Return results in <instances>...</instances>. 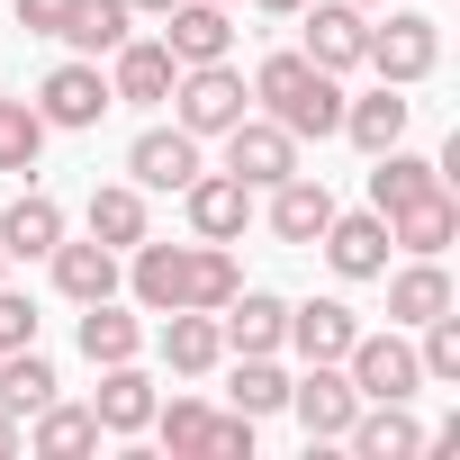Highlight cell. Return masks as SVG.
I'll return each mask as SVG.
<instances>
[{
  "mask_svg": "<svg viewBox=\"0 0 460 460\" xmlns=\"http://www.w3.org/2000/svg\"><path fill=\"white\" fill-rule=\"evenodd\" d=\"M361 46H370V10H352V0H316L307 10V64H325V73H352L361 64Z\"/></svg>",
  "mask_w": 460,
  "mask_h": 460,
  "instance_id": "cell-15",
  "label": "cell"
},
{
  "mask_svg": "<svg viewBox=\"0 0 460 460\" xmlns=\"http://www.w3.org/2000/svg\"><path fill=\"white\" fill-rule=\"evenodd\" d=\"M253 100H262V118H280L298 145L307 136H343V73H325V64H307V55H262V73H253Z\"/></svg>",
  "mask_w": 460,
  "mask_h": 460,
  "instance_id": "cell-2",
  "label": "cell"
},
{
  "mask_svg": "<svg viewBox=\"0 0 460 460\" xmlns=\"http://www.w3.org/2000/svg\"><path fill=\"white\" fill-rule=\"evenodd\" d=\"M199 460H253V415L226 406V415L208 424V451H199Z\"/></svg>",
  "mask_w": 460,
  "mask_h": 460,
  "instance_id": "cell-36",
  "label": "cell"
},
{
  "mask_svg": "<svg viewBox=\"0 0 460 460\" xmlns=\"http://www.w3.org/2000/svg\"><path fill=\"white\" fill-rule=\"evenodd\" d=\"M226 361V334H217V316L208 307H172L163 316V370H181V379H208Z\"/></svg>",
  "mask_w": 460,
  "mask_h": 460,
  "instance_id": "cell-23",
  "label": "cell"
},
{
  "mask_svg": "<svg viewBox=\"0 0 460 460\" xmlns=\"http://www.w3.org/2000/svg\"><path fill=\"white\" fill-rule=\"evenodd\" d=\"M415 334H424V343H415V361H424V379H433V388H451V379H460V316L442 307V316H424Z\"/></svg>",
  "mask_w": 460,
  "mask_h": 460,
  "instance_id": "cell-34",
  "label": "cell"
},
{
  "mask_svg": "<svg viewBox=\"0 0 460 460\" xmlns=\"http://www.w3.org/2000/svg\"><path fill=\"white\" fill-rule=\"evenodd\" d=\"M226 397H235V415H280L289 406V370L271 361V352H235V388H226Z\"/></svg>",
  "mask_w": 460,
  "mask_h": 460,
  "instance_id": "cell-32",
  "label": "cell"
},
{
  "mask_svg": "<svg viewBox=\"0 0 460 460\" xmlns=\"http://www.w3.org/2000/svg\"><path fill=\"white\" fill-rule=\"evenodd\" d=\"M343 379H352L361 397H415V388H424V361H415V343L388 325V334H352Z\"/></svg>",
  "mask_w": 460,
  "mask_h": 460,
  "instance_id": "cell-7",
  "label": "cell"
},
{
  "mask_svg": "<svg viewBox=\"0 0 460 460\" xmlns=\"http://www.w3.org/2000/svg\"><path fill=\"white\" fill-rule=\"evenodd\" d=\"M451 235H460V199H451V181H433L424 199L388 208V244H397V253H442Z\"/></svg>",
  "mask_w": 460,
  "mask_h": 460,
  "instance_id": "cell-17",
  "label": "cell"
},
{
  "mask_svg": "<svg viewBox=\"0 0 460 460\" xmlns=\"http://www.w3.org/2000/svg\"><path fill=\"white\" fill-rule=\"evenodd\" d=\"M91 235L109 244V253H127V244H145V190L136 181H109V190H91Z\"/></svg>",
  "mask_w": 460,
  "mask_h": 460,
  "instance_id": "cell-28",
  "label": "cell"
},
{
  "mask_svg": "<svg viewBox=\"0 0 460 460\" xmlns=\"http://www.w3.org/2000/svg\"><path fill=\"white\" fill-rule=\"evenodd\" d=\"M109 109H118V91H109V73H100L91 55H73V64H55V73L37 82V118H46V136H91Z\"/></svg>",
  "mask_w": 460,
  "mask_h": 460,
  "instance_id": "cell-4",
  "label": "cell"
},
{
  "mask_svg": "<svg viewBox=\"0 0 460 460\" xmlns=\"http://www.w3.org/2000/svg\"><path fill=\"white\" fill-rule=\"evenodd\" d=\"M280 325H289V298H271V289H235L217 307L226 352H280Z\"/></svg>",
  "mask_w": 460,
  "mask_h": 460,
  "instance_id": "cell-20",
  "label": "cell"
},
{
  "mask_svg": "<svg viewBox=\"0 0 460 460\" xmlns=\"http://www.w3.org/2000/svg\"><path fill=\"white\" fill-rule=\"evenodd\" d=\"M127 19H136V10H127V0H73V19H64V46L100 64V55H118V46L136 37Z\"/></svg>",
  "mask_w": 460,
  "mask_h": 460,
  "instance_id": "cell-29",
  "label": "cell"
},
{
  "mask_svg": "<svg viewBox=\"0 0 460 460\" xmlns=\"http://www.w3.org/2000/svg\"><path fill=\"white\" fill-rule=\"evenodd\" d=\"M253 10H307V0H253Z\"/></svg>",
  "mask_w": 460,
  "mask_h": 460,
  "instance_id": "cell-40",
  "label": "cell"
},
{
  "mask_svg": "<svg viewBox=\"0 0 460 460\" xmlns=\"http://www.w3.org/2000/svg\"><path fill=\"white\" fill-rule=\"evenodd\" d=\"M226 172H235L244 190H271V181H289L298 172V136L280 127V118H235V127H226Z\"/></svg>",
  "mask_w": 460,
  "mask_h": 460,
  "instance_id": "cell-6",
  "label": "cell"
},
{
  "mask_svg": "<svg viewBox=\"0 0 460 460\" xmlns=\"http://www.w3.org/2000/svg\"><path fill=\"white\" fill-rule=\"evenodd\" d=\"M100 433H145L154 424V379L136 361H100V397H91Z\"/></svg>",
  "mask_w": 460,
  "mask_h": 460,
  "instance_id": "cell-24",
  "label": "cell"
},
{
  "mask_svg": "<svg viewBox=\"0 0 460 460\" xmlns=\"http://www.w3.org/2000/svg\"><path fill=\"white\" fill-rule=\"evenodd\" d=\"M289 415L307 424V442H343V424L361 415V388L343 379V361H307V379H289Z\"/></svg>",
  "mask_w": 460,
  "mask_h": 460,
  "instance_id": "cell-8",
  "label": "cell"
},
{
  "mask_svg": "<svg viewBox=\"0 0 460 460\" xmlns=\"http://www.w3.org/2000/svg\"><path fill=\"white\" fill-rule=\"evenodd\" d=\"M163 46H172V64H217V55H235V19H226L217 0H172Z\"/></svg>",
  "mask_w": 460,
  "mask_h": 460,
  "instance_id": "cell-14",
  "label": "cell"
},
{
  "mask_svg": "<svg viewBox=\"0 0 460 460\" xmlns=\"http://www.w3.org/2000/svg\"><path fill=\"white\" fill-rule=\"evenodd\" d=\"M388 280V271H379ZM451 307V271H442V253H406V271L388 280V325H424V316H442Z\"/></svg>",
  "mask_w": 460,
  "mask_h": 460,
  "instance_id": "cell-22",
  "label": "cell"
},
{
  "mask_svg": "<svg viewBox=\"0 0 460 460\" xmlns=\"http://www.w3.org/2000/svg\"><path fill=\"white\" fill-rule=\"evenodd\" d=\"M10 10H19V28H28V37H64L73 0H10Z\"/></svg>",
  "mask_w": 460,
  "mask_h": 460,
  "instance_id": "cell-38",
  "label": "cell"
},
{
  "mask_svg": "<svg viewBox=\"0 0 460 460\" xmlns=\"http://www.w3.org/2000/svg\"><path fill=\"white\" fill-rule=\"evenodd\" d=\"M19 343H37V298L0 289V352H19Z\"/></svg>",
  "mask_w": 460,
  "mask_h": 460,
  "instance_id": "cell-37",
  "label": "cell"
},
{
  "mask_svg": "<svg viewBox=\"0 0 460 460\" xmlns=\"http://www.w3.org/2000/svg\"><path fill=\"white\" fill-rule=\"evenodd\" d=\"M208 424H217V406H199V397H154V433H163V451H208Z\"/></svg>",
  "mask_w": 460,
  "mask_h": 460,
  "instance_id": "cell-35",
  "label": "cell"
},
{
  "mask_svg": "<svg viewBox=\"0 0 460 460\" xmlns=\"http://www.w3.org/2000/svg\"><path fill=\"white\" fill-rule=\"evenodd\" d=\"M352 10H388V0H352Z\"/></svg>",
  "mask_w": 460,
  "mask_h": 460,
  "instance_id": "cell-42",
  "label": "cell"
},
{
  "mask_svg": "<svg viewBox=\"0 0 460 460\" xmlns=\"http://www.w3.org/2000/svg\"><path fill=\"white\" fill-rule=\"evenodd\" d=\"M127 10H154V19H163V10H172V0H127Z\"/></svg>",
  "mask_w": 460,
  "mask_h": 460,
  "instance_id": "cell-41",
  "label": "cell"
},
{
  "mask_svg": "<svg viewBox=\"0 0 460 460\" xmlns=\"http://www.w3.org/2000/svg\"><path fill=\"white\" fill-rule=\"evenodd\" d=\"M28 451H46V460H82V451H100V415L91 406H64V397H46L37 406V433H19Z\"/></svg>",
  "mask_w": 460,
  "mask_h": 460,
  "instance_id": "cell-26",
  "label": "cell"
},
{
  "mask_svg": "<svg viewBox=\"0 0 460 460\" xmlns=\"http://www.w3.org/2000/svg\"><path fill=\"white\" fill-rule=\"evenodd\" d=\"M352 334H361V316H352L343 298H307V307H289V325H280V343H289L298 361H343Z\"/></svg>",
  "mask_w": 460,
  "mask_h": 460,
  "instance_id": "cell-16",
  "label": "cell"
},
{
  "mask_svg": "<svg viewBox=\"0 0 460 460\" xmlns=\"http://www.w3.org/2000/svg\"><path fill=\"white\" fill-rule=\"evenodd\" d=\"M406 118H415V100H406L397 82H379V91L343 100V136H352L361 154H388V145H406Z\"/></svg>",
  "mask_w": 460,
  "mask_h": 460,
  "instance_id": "cell-21",
  "label": "cell"
},
{
  "mask_svg": "<svg viewBox=\"0 0 460 460\" xmlns=\"http://www.w3.org/2000/svg\"><path fill=\"white\" fill-rule=\"evenodd\" d=\"M217 10H235V0H217Z\"/></svg>",
  "mask_w": 460,
  "mask_h": 460,
  "instance_id": "cell-43",
  "label": "cell"
},
{
  "mask_svg": "<svg viewBox=\"0 0 460 460\" xmlns=\"http://www.w3.org/2000/svg\"><path fill=\"white\" fill-rule=\"evenodd\" d=\"M379 172H370V208L388 217V208H406V199H424L433 181H442V163H424V154H406V145H388V154H370Z\"/></svg>",
  "mask_w": 460,
  "mask_h": 460,
  "instance_id": "cell-30",
  "label": "cell"
},
{
  "mask_svg": "<svg viewBox=\"0 0 460 460\" xmlns=\"http://www.w3.org/2000/svg\"><path fill=\"white\" fill-rule=\"evenodd\" d=\"M0 271H10V253H0Z\"/></svg>",
  "mask_w": 460,
  "mask_h": 460,
  "instance_id": "cell-44",
  "label": "cell"
},
{
  "mask_svg": "<svg viewBox=\"0 0 460 460\" xmlns=\"http://www.w3.org/2000/svg\"><path fill=\"white\" fill-rule=\"evenodd\" d=\"M10 451H19V415H10V406H0V460H10Z\"/></svg>",
  "mask_w": 460,
  "mask_h": 460,
  "instance_id": "cell-39",
  "label": "cell"
},
{
  "mask_svg": "<svg viewBox=\"0 0 460 460\" xmlns=\"http://www.w3.org/2000/svg\"><path fill=\"white\" fill-rule=\"evenodd\" d=\"M136 352H145V325H136L118 298H91V307H82V361L100 370V361H136Z\"/></svg>",
  "mask_w": 460,
  "mask_h": 460,
  "instance_id": "cell-27",
  "label": "cell"
},
{
  "mask_svg": "<svg viewBox=\"0 0 460 460\" xmlns=\"http://www.w3.org/2000/svg\"><path fill=\"white\" fill-rule=\"evenodd\" d=\"M316 244H325V262H334L343 280H379V271H388V253H397L379 208H361V217H343V208H334V226H325Z\"/></svg>",
  "mask_w": 460,
  "mask_h": 460,
  "instance_id": "cell-12",
  "label": "cell"
},
{
  "mask_svg": "<svg viewBox=\"0 0 460 460\" xmlns=\"http://www.w3.org/2000/svg\"><path fill=\"white\" fill-rule=\"evenodd\" d=\"M181 208H190V235H199V244H235L244 226H253V190H244L235 172H199V181L181 190Z\"/></svg>",
  "mask_w": 460,
  "mask_h": 460,
  "instance_id": "cell-9",
  "label": "cell"
},
{
  "mask_svg": "<svg viewBox=\"0 0 460 460\" xmlns=\"http://www.w3.org/2000/svg\"><path fill=\"white\" fill-rule=\"evenodd\" d=\"M343 442H352L361 460H415V451H424L433 433H424V424L406 415V397H361V415L343 424Z\"/></svg>",
  "mask_w": 460,
  "mask_h": 460,
  "instance_id": "cell-11",
  "label": "cell"
},
{
  "mask_svg": "<svg viewBox=\"0 0 460 460\" xmlns=\"http://www.w3.org/2000/svg\"><path fill=\"white\" fill-rule=\"evenodd\" d=\"M55 244H64V208L46 190H19L10 208H0V253L10 262H46Z\"/></svg>",
  "mask_w": 460,
  "mask_h": 460,
  "instance_id": "cell-19",
  "label": "cell"
},
{
  "mask_svg": "<svg viewBox=\"0 0 460 460\" xmlns=\"http://www.w3.org/2000/svg\"><path fill=\"white\" fill-rule=\"evenodd\" d=\"M127 253H136V262H127V289H136L145 316H172V307H208V316H217L226 298L244 289L235 253H226V244H199V235H190V244H154V235H145V244H127Z\"/></svg>",
  "mask_w": 460,
  "mask_h": 460,
  "instance_id": "cell-1",
  "label": "cell"
},
{
  "mask_svg": "<svg viewBox=\"0 0 460 460\" xmlns=\"http://www.w3.org/2000/svg\"><path fill=\"white\" fill-rule=\"evenodd\" d=\"M46 262H55V289H64L73 307H91V298H118V253H109L100 235H91V244H55Z\"/></svg>",
  "mask_w": 460,
  "mask_h": 460,
  "instance_id": "cell-25",
  "label": "cell"
},
{
  "mask_svg": "<svg viewBox=\"0 0 460 460\" xmlns=\"http://www.w3.org/2000/svg\"><path fill=\"white\" fill-rule=\"evenodd\" d=\"M172 82H181V64H172V46H163V37H127V46L109 55V91H118V100H136V109H163V100H172Z\"/></svg>",
  "mask_w": 460,
  "mask_h": 460,
  "instance_id": "cell-13",
  "label": "cell"
},
{
  "mask_svg": "<svg viewBox=\"0 0 460 460\" xmlns=\"http://www.w3.org/2000/svg\"><path fill=\"white\" fill-rule=\"evenodd\" d=\"M325 226H334V190H325L316 172L271 181V235H280V244H316Z\"/></svg>",
  "mask_w": 460,
  "mask_h": 460,
  "instance_id": "cell-18",
  "label": "cell"
},
{
  "mask_svg": "<svg viewBox=\"0 0 460 460\" xmlns=\"http://www.w3.org/2000/svg\"><path fill=\"white\" fill-rule=\"evenodd\" d=\"M55 388H64V379H55V361H46L37 343L0 352V406H10V415H37V406H46Z\"/></svg>",
  "mask_w": 460,
  "mask_h": 460,
  "instance_id": "cell-31",
  "label": "cell"
},
{
  "mask_svg": "<svg viewBox=\"0 0 460 460\" xmlns=\"http://www.w3.org/2000/svg\"><path fill=\"white\" fill-rule=\"evenodd\" d=\"M127 172H136V190H190L208 163H199V136L190 127H145L127 145Z\"/></svg>",
  "mask_w": 460,
  "mask_h": 460,
  "instance_id": "cell-10",
  "label": "cell"
},
{
  "mask_svg": "<svg viewBox=\"0 0 460 460\" xmlns=\"http://www.w3.org/2000/svg\"><path fill=\"white\" fill-rule=\"evenodd\" d=\"M361 64L379 73V82H397V91H415L433 64H442V28L424 19V10H388L379 28H370V46H361Z\"/></svg>",
  "mask_w": 460,
  "mask_h": 460,
  "instance_id": "cell-5",
  "label": "cell"
},
{
  "mask_svg": "<svg viewBox=\"0 0 460 460\" xmlns=\"http://www.w3.org/2000/svg\"><path fill=\"white\" fill-rule=\"evenodd\" d=\"M253 109V82L235 73V64H181V82H172V127H190V136H226Z\"/></svg>",
  "mask_w": 460,
  "mask_h": 460,
  "instance_id": "cell-3",
  "label": "cell"
},
{
  "mask_svg": "<svg viewBox=\"0 0 460 460\" xmlns=\"http://www.w3.org/2000/svg\"><path fill=\"white\" fill-rule=\"evenodd\" d=\"M37 154H46L37 100H10V91H0V172H37Z\"/></svg>",
  "mask_w": 460,
  "mask_h": 460,
  "instance_id": "cell-33",
  "label": "cell"
}]
</instances>
